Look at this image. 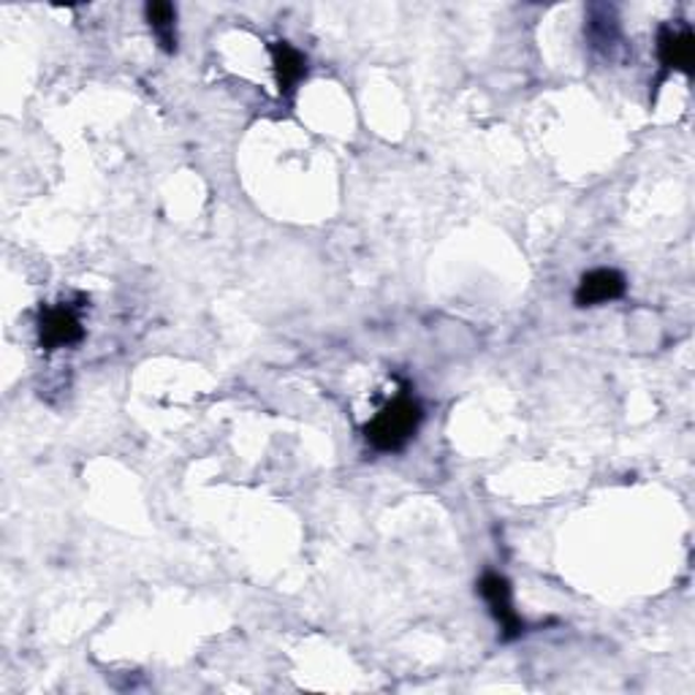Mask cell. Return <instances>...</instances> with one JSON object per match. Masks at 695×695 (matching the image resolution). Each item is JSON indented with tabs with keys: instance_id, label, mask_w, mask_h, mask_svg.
<instances>
[{
	"instance_id": "6da1fadb",
	"label": "cell",
	"mask_w": 695,
	"mask_h": 695,
	"mask_svg": "<svg viewBox=\"0 0 695 695\" xmlns=\"http://www.w3.org/2000/svg\"><path fill=\"white\" fill-rule=\"evenodd\" d=\"M424 422L422 402L402 391L389 405H383L365 426V437L376 452H402L416 437Z\"/></svg>"
},
{
	"instance_id": "7a4b0ae2",
	"label": "cell",
	"mask_w": 695,
	"mask_h": 695,
	"mask_svg": "<svg viewBox=\"0 0 695 695\" xmlns=\"http://www.w3.org/2000/svg\"><path fill=\"white\" fill-rule=\"evenodd\" d=\"M85 337V326H82L79 307L61 302V305H50L41 310L39 318V340L41 348L55 350L77 346Z\"/></svg>"
},
{
	"instance_id": "3957f363",
	"label": "cell",
	"mask_w": 695,
	"mask_h": 695,
	"mask_svg": "<svg viewBox=\"0 0 695 695\" xmlns=\"http://www.w3.org/2000/svg\"><path fill=\"white\" fill-rule=\"evenodd\" d=\"M478 593L487 600L489 611L498 619L502 639L513 641L524 633V622L522 617L513 609V598H511V584H508L506 576L500 574H484L481 582H478Z\"/></svg>"
},
{
	"instance_id": "277c9868",
	"label": "cell",
	"mask_w": 695,
	"mask_h": 695,
	"mask_svg": "<svg viewBox=\"0 0 695 695\" xmlns=\"http://www.w3.org/2000/svg\"><path fill=\"white\" fill-rule=\"evenodd\" d=\"M658 57L660 66L665 72H682L693 74V57H695V39L691 28H660L658 33Z\"/></svg>"
},
{
	"instance_id": "5b68a950",
	"label": "cell",
	"mask_w": 695,
	"mask_h": 695,
	"mask_svg": "<svg viewBox=\"0 0 695 695\" xmlns=\"http://www.w3.org/2000/svg\"><path fill=\"white\" fill-rule=\"evenodd\" d=\"M628 283L617 270H593L582 278L579 289H576L574 300L579 307H595L615 302L625 294Z\"/></svg>"
},
{
	"instance_id": "8992f818",
	"label": "cell",
	"mask_w": 695,
	"mask_h": 695,
	"mask_svg": "<svg viewBox=\"0 0 695 695\" xmlns=\"http://www.w3.org/2000/svg\"><path fill=\"white\" fill-rule=\"evenodd\" d=\"M270 52L280 96L291 98L296 87H300V82L307 77V57L294 44H289V41H272Z\"/></svg>"
},
{
	"instance_id": "52a82bcc",
	"label": "cell",
	"mask_w": 695,
	"mask_h": 695,
	"mask_svg": "<svg viewBox=\"0 0 695 695\" xmlns=\"http://www.w3.org/2000/svg\"><path fill=\"white\" fill-rule=\"evenodd\" d=\"M144 14H148L150 28H153L163 52L174 55V50H177V9L172 3H161L158 0V3H148Z\"/></svg>"
}]
</instances>
